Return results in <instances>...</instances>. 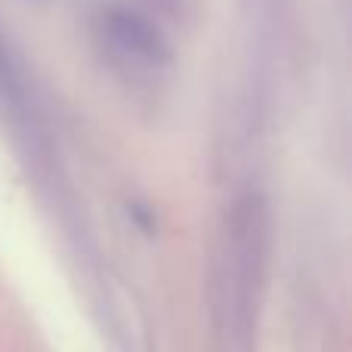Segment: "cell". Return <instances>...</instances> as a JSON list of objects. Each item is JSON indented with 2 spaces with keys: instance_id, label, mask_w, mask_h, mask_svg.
I'll return each instance as SVG.
<instances>
[{
  "instance_id": "obj_1",
  "label": "cell",
  "mask_w": 352,
  "mask_h": 352,
  "mask_svg": "<svg viewBox=\"0 0 352 352\" xmlns=\"http://www.w3.org/2000/svg\"><path fill=\"white\" fill-rule=\"evenodd\" d=\"M269 263V204L260 192L235 198L226 217L223 254L217 269L219 337L235 352H248L256 328Z\"/></svg>"
},
{
  "instance_id": "obj_2",
  "label": "cell",
  "mask_w": 352,
  "mask_h": 352,
  "mask_svg": "<svg viewBox=\"0 0 352 352\" xmlns=\"http://www.w3.org/2000/svg\"><path fill=\"white\" fill-rule=\"evenodd\" d=\"M99 37L115 59L136 68H164L170 62V43L164 31L130 6H109L99 16Z\"/></svg>"
},
{
  "instance_id": "obj_3",
  "label": "cell",
  "mask_w": 352,
  "mask_h": 352,
  "mask_svg": "<svg viewBox=\"0 0 352 352\" xmlns=\"http://www.w3.org/2000/svg\"><path fill=\"white\" fill-rule=\"evenodd\" d=\"M0 105L3 111H10L16 124L34 127V99H31L28 78H25L22 62L12 53L3 31H0Z\"/></svg>"
}]
</instances>
